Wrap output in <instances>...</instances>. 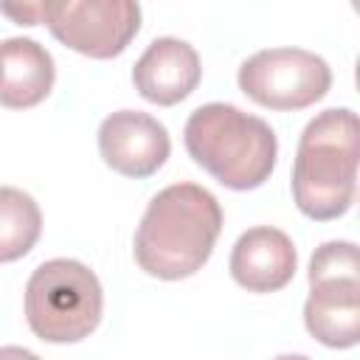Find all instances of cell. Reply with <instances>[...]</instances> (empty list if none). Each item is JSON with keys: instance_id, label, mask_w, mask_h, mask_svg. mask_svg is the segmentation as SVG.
<instances>
[{"instance_id": "obj_3", "label": "cell", "mask_w": 360, "mask_h": 360, "mask_svg": "<svg viewBox=\"0 0 360 360\" xmlns=\"http://www.w3.org/2000/svg\"><path fill=\"white\" fill-rule=\"evenodd\" d=\"M183 141L191 160L233 191L264 186L278 158L273 127L225 101L197 107L183 127Z\"/></svg>"}, {"instance_id": "obj_10", "label": "cell", "mask_w": 360, "mask_h": 360, "mask_svg": "<svg viewBox=\"0 0 360 360\" xmlns=\"http://www.w3.org/2000/svg\"><path fill=\"white\" fill-rule=\"evenodd\" d=\"M228 267L233 281L248 292H276L292 281L298 253L284 231L273 225H256L236 239Z\"/></svg>"}, {"instance_id": "obj_11", "label": "cell", "mask_w": 360, "mask_h": 360, "mask_svg": "<svg viewBox=\"0 0 360 360\" xmlns=\"http://www.w3.org/2000/svg\"><path fill=\"white\" fill-rule=\"evenodd\" d=\"M53 56L31 37L0 42V104L8 110L37 107L53 87Z\"/></svg>"}, {"instance_id": "obj_12", "label": "cell", "mask_w": 360, "mask_h": 360, "mask_svg": "<svg viewBox=\"0 0 360 360\" xmlns=\"http://www.w3.org/2000/svg\"><path fill=\"white\" fill-rule=\"evenodd\" d=\"M42 233L37 200L14 186H0V262L22 259Z\"/></svg>"}, {"instance_id": "obj_13", "label": "cell", "mask_w": 360, "mask_h": 360, "mask_svg": "<svg viewBox=\"0 0 360 360\" xmlns=\"http://www.w3.org/2000/svg\"><path fill=\"white\" fill-rule=\"evenodd\" d=\"M0 11L20 25H37L39 22V3H3Z\"/></svg>"}, {"instance_id": "obj_15", "label": "cell", "mask_w": 360, "mask_h": 360, "mask_svg": "<svg viewBox=\"0 0 360 360\" xmlns=\"http://www.w3.org/2000/svg\"><path fill=\"white\" fill-rule=\"evenodd\" d=\"M273 360H309L307 354H278V357H273Z\"/></svg>"}, {"instance_id": "obj_14", "label": "cell", "mask_w": 360, "mask_h": 360, "mask_svg": "<svg viewBox=\"0 0 360 360\" xmlns=\"http://www.w3.org/2000/svg\"><path fill=\"white\" fill-rule=\"evenodd\" d=\"M0 360H39V357L22 346H0Z\"/></svg>"}, {"instance_id": "obj_1", "label": "cell", "mask_w": 360, "mask_h": 360, "mask_svg": "<svg viewBox=\"0 0 360 360\" xmlns=\"http://www.w3.org/2000/svg\"><path fill=\"white\" fill-rule=\"evenodd\" d=\"M222 231L217 197L197 183L160 188L135 231V262L146 276L180 281L202 270Z\"/></svg>"}, {"instance_id": "obj_2", "label": "cell", "mask_w": 360, "mask_h": 360, "mask_svg": "<svg viewBox=\"0 0 360 360\" xmlns=\"http://www.w3.org/2000/svg\"><path fill=\"white\" fill-rule=\"evenodd\" d=\"M357 115L349 107L318 112L301 132L292 160V200L315 222L343 217L357 194Z\"/></svg>"}, {"instance_id": "obj_5", "label": "cell", "mask_w": 360, "mask_h": 360, "mask_svg": "<svg viewBox=\"0 0 360 360\" xmlns=\"http://www.w3.org/2000/svg\"><path fill=\"white\" fill-rule=\"evenodd\" d=\"M304 326L329 349L360 343V256L354 242H323L312 253Z\"/></svg>"}, {"instance_id": "obj_9", "label": "cell", "mask_w": 360, "mask_h": 360, "mask_svg": "<svg viewBox=\"0 0 360 360\" xmlns=\"http://www.w3.org/2000/svg\"><path fill=\"white\" fill-rule=\"evenodd\" d=\"M200 76H202V65L194 45L177 37L152 39L132 68L135 90L146 101L160 107H172L186 96H191L200 84Z\"/></svg>"}, {"instance_id": "obj_6", "label": "cell", "mask_w": 360, "mask_h": 360, "mask_svg": "<svg viewBox=\"0 0 360 360\" xmlns=\"http://www.w3.org/2000/svg\"><path fill=\"white\" fill-rule=\"evenodd\" d=\"M239 90L270 110H304L332 87V68L304 48H264L239 65Z\"/></svg>"}, {"instance_id": "obj_8", "label": "cell", "mask_w": 360, "mask_h": 360, "mask_svg": "<svg viewBox=\"0 0 360 360\" xmlns=\"http://www.w3.org/2000/svg\"><path fill=\"white\" fill-rule=\"evenodd\" d=\"M98 152L112 172L143 180L166 163L172 141L166 127L149 112L118 110L98 127Z\"/></svg>"}, {"instance_id": "obj_7", "label": "cell", "mask_w": 360, "mask_h": 360, "mask_svg": "<svg viewBox=\"0 0 360 360\" xmlns=\"http://www.w3.org/2000/svg\"><path fill=\"white\" fill-rule=\"evenodd\" d=\"M39 22L76 53L112 59L127 51L141 28V6L132 0H45Z\"/></svg>"}, {"instance_id": "obj_4", "label": "cell", "mask_w": 360, "mask_h": 360, "mask_svg": "<svg viewBox=\"0 0 360 360\" xmlns=\"http://www.w3.org/2000/svg\"><path fill=\"white\" fill-rule=\"evenodd\" d=\"M104 290L76 259L42 262L25 284V321L45 343H79L101 323Z\"/></svg>"}]
</instances>
